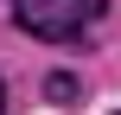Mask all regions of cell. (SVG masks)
Listing matches in <instances>:
<instances>
[{
	"mask_svg": "<svg viewBox=\"0 0 121 115\" xmlns=\"http://www.w3.org/2000/svg\"><path fill=\"white\" fill-rule=\"evenodd\" d=\"M102 0H13V19L32 38H83V26H96Z\"/></svg>",
	"mask_w": 121,
	"mask_h": 115,
	"instance_id": "6da1fadb",
	"label": "cell"
},
{
	"mask_svg": "<svg viewBox=\"0 0 121 115\" xmlns=\"http://www.w3.org/2000/svg\"><path fill=\"white\" fill-rule=\"evenodd\" d=\"M45 90H51V102H70V96H77V77H51Z\"/></svg>",
	"mask_w": 121,
	"mask_h": 115,
	"instance_id": "7a4b0ae2",
	"label": "cell"
},
{
	"mask_svg": "<svg viewBox=\"0 0 121 115\" xmlns=\"http://www.w3.org/2000/svg\"><path fill=\"white\" fill-rule=\"evenodd\" d=\"M0 115H6V90H0Z\"/></svg>",
	"mask_w": 121,
	"mask_h": 115,
	"instance_id": "3957f363",
	"label": "cell"
}]
</instances>
